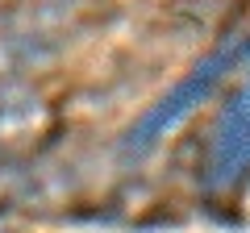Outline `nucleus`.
Instances as JSON below:
<instances>
[{
	"mask_svg": "<svg viewBox=\"0 0 250 233\" xmlns=\"http://www.w3.org/2000/svg\"><path fill=\"white\" fill-rule=\"evenodd\" d=\"M246 171H250V83L225 108L221 125H217V137H213V179L233 183Z\"/></svg>",
	"mask_w": 250,
	"mask_h": 233,
	"instance_id": "nucleus-1",
	"label": "nucleus"
}]
</instances>
